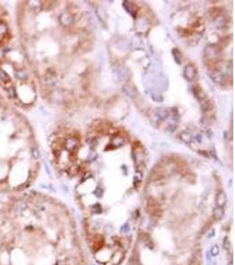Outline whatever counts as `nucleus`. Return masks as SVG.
Segmentation results:
<instances>
[{
    "instance_id": "nucleus-1",
    "label": "nucleus",
    "mask_w": 235,
    "mask_h": 265,
    "mask_svg": "<svg viewBox=\"0 0 235 265\" xmlns=\"http://www.w3.org/2000/svg\"><path fill=\"white\" fill-rule=\"evenodd\" d=\"M217 205H218L219 208L223 207L225 204V202H226V198H225V195L223 194V193H219L217 196Z\"/></svg>"
},
{
    "instance_id": "nucleus-2",
    "label": "nucleus",
    "mask_w": 235,
    "mask_h": 265,
    "mask_svg": "<svg viewBox=\"0 0 235 265\" xmlns=\"http://www.w3.org/2000/svg\"><path fill=\"white\" fill-rule=\"evenodd\" d=\"M213 215H214L215 219L219 220V219H221V218L223 217V216H224V211H223V210H222L221 208H217V209L214 210Z\"/></svg>"
},
{
    "instance_id": "nucleus-3",
    "label": "nucleus",
    "mask_w": 235,
    "mask_h": 265,
    "mask_svg": "<svg viewBox=\"0 0 235 265\" xmlns=\"http://www.w3.org/2000/svg\"><path fill=\"white\" fill-rule=\"evenodd\" d=\"M0 80L3 81L4 82H7L11 80L10 76L7 74V72L3 69H0Z\"/></svg>"
},
{
    "instance_id": "nucleus-4",
    "label": "nucleus",
    "mask_w": 235,
    "mask_h": 265,
    "mask_svg": "<svg viewBox=\"0 0 235 265\" xmlns=\"http://www.w3.org/2000/svg\"><path fill=\"white\" fill-rule=\"evenodd\" d=\"M6 33V26L3 23H0V35H4Z\"/></svg>"
},
{
    "instance_id": "nucleus-5",
    "label": "nucleus",
    "mask_w": 235,
    "mask_h": 265,
    "mask_svg": "<svg viewBox=\"0 0 235 265\" xmlns=\"http://www.w3.org/2000/svg\"><path fill=\"white\" fill-rule=\"evenodd\" d=\"M218 253H219V248L217 245H215V246H213L212 248H211V254H212V255H217Z\"/></svg>"
}]
</instances>
